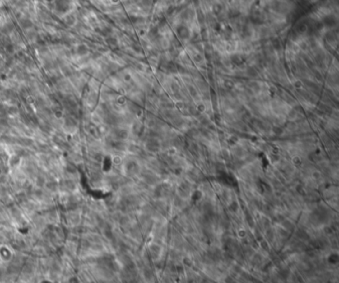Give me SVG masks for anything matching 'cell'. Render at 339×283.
<instances>
[{"instance_id":"cell-5","label":"cell","mask_w":339,"mask_h":283,"mask_svg":"<svg viewBox=\"0 0 339 283\" xmlns=\"http://www.w3.org/2000/svg\"><path fill=\"white\" fill-rule=\"evenodd\" d=\"M21 158L19 157V156L15 155V154H11L9 156V160H8V166H9V169H15V168H18L20 166V163H21Z\"/></svg>"},{"instance_id":"cell-2","label":"cell","mask_w":339,"mask_h":283,"mask_svg":"<svg viewBox=\"0 0 339 283\" xmlns=\"http://www.w3.org/2000/svg\"><path fill=\"white\" fill-rule=\"evenodd\" d=\"M16 24H17V27L21 30V31H26V30L34 28V22L29 17H26V16H24L23 18L20 19L19 21H17Z\"/></svg>"},{"instance_id":"cell-3","label":"cell","mask_w":339,"mask_h":283,"mask_svg":"<svg viewBox=\"0 0 339 283\" xmlns=\"http://www.w3.org/2000/svg\"><path fill=\"white\" fill-rule=\"evenodd\" d=\"M34 139L33 137H28V136H19L17 137V144L23 146L27 149L34 148Z\"/></svg>"},{"instance_id":"cell-7","label":"cell","mask_w":339,"mask_h":283,"mask_svg":"<svg viewBox=\"0 0 339 283\" xmlns=\"http://www.w3.org/2000/svg\"><path fill=\"white\" fill-rule=\"evenodd\" d=\"M2 150V146L1 145H0V151H1Z\"/></svg>"},{"instance_id":"cell-4","label":"cell","mask_w":339,"mask_h":283,"mask_svg":"<svg viewBox=\"0 0 339 283\" xmlns=\"http://www.w3.org/2000/svg\"><path fill=\"white\" fill-rule=\"evenodd\" d=\"M44 189L48 191L50 194H56L59 192V185H58V180H49L46 182V184L44 186Z\"/></svg>"},{"instance_id":"cell-6","label":"cell","mask_w":339,"mask_h":283,"mask_svg":"<svg viewBox=\"0 0 339 283\" xmlns=\"http://www.w3.org/2000/svg\"><path fill=\"white\" fill-rule=\"evenodd\" d=\"M46 182H47L46 176L43 175V174L38 173L37 176L35 177V179L33 180V184H34L35 187H37V188H44Z\"/></svg>"},{"instance_id":"cell-1","label":"cell","mask_w":339,"mask_h":283,"mask_svg":"<svg viewBox=\"0 0 339 283\" xmlns=\"http://www.w3.org/2000/svg\"><path fill=\"white\" fill-rule=\"evenodd\" d=\"M73 51L77 57H85V56H88V55L91 53L89 46L85 42L80 43L78 45H76V46H74Z\"/></svg>"}]
</instances>
